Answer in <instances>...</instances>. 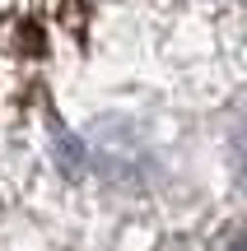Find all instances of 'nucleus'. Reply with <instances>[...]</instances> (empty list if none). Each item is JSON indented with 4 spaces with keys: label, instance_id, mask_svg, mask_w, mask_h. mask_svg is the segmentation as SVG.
I'll return each instance as SVG.
<instances>
[{
    "label": "nucleus",
    "instance_id": "obj_1",
    "mask_svg": "<svg viewBox=\"0 0 247 251\" xmlns=\"http://www.w3.org/2000/svg\"><path fill=\"white\" fill-rule=\"evenodd\" d=\"M243 163H247V135H243Z\"/></svg>",
    "mask_w": 247,
    "mask_h": 251
}]
</instances>
